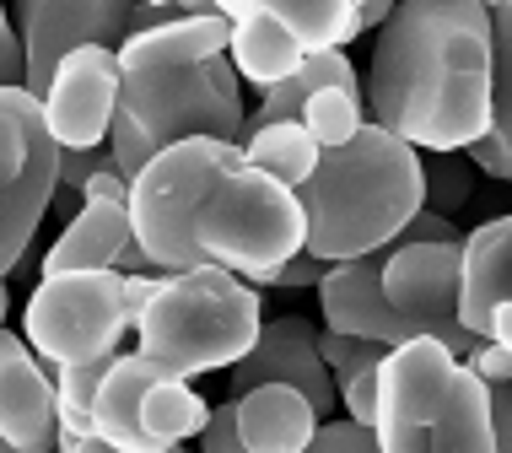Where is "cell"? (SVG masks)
I'll return each instance as SVG.
<instances>
[{
  "label": "cell",
  "instance_id": "obj_1",
  "mask_svg": "<svg viewBox=\"0 0 512 453\" xmlns=\"http://www.w3.org/2000/svg\"><path fill=\"white\" fill-rule=\"evenodd\" d=\"M367 125L415 151H469L491 125V11L480 0H405L372 38Z\"/></svg>",
  "mask_w": 512,
  "mask_h": 453
},
{
  "label": "cell",
  "instance_id": "obj_2",
  "mask_svg": "<svg viewBox=\"0 0 512 453\" xmlns=\"http://www.w3.org/2000/svg\"><path fill=\"white\" fill-rule=\"evenodd\" d=\"M297 200L308 216L302 254H313L318 265H345V259L394 249L399 232L426 211L421 151L378 125H362L351 146L318 157Z\"/></svg>",
  "mask_w": 512,
  "mask_h": 453
},
{
  "label": "cell",
  "instance_id": "obj_3",
  "mask_svg": "<svg viewBox=\"0 0 512 453\" xmlns=\"http://www.w3.org/2000/svg\"><path fill=\"white\" fill-rule=\"evenodd\" d=\"M378 453H496L491 389L437 340L394 346L378 367Z\"/></svg>",
  "mask_w": 512,
  "mask_h": 453
},
{
  "label": "cell",
  "instance_id": "obj_4",
  "mask_svg": "<svg viewBox=\"0 0 512 453\" xmlns=\"http://www.w3.org/2000/svg\"><path fill=\"white\" fill-rule=\"evenodd\" d=\"M243 87L232 60L178 65V71H119V114L108 130V157L119 178H135L157 151L178 141L243 146Z\"/></svg>",
  "mask_w": 512,
  "mask_h": 453
},
{
  "label": "cell",
  "instance_id": "obj_5",
  "mask_svg": "<svg viewBox=\"0 0 512 453\" xmlns=\"http://www.w3.org/2000/svg\"><path fill=\"white\" fill-rule=\"evenodd\" d=\"M259 329H265V313H259L254 286L205 265L157 286L151 308L135 319V351L168 367L178 383H189L216 367H238L254 351Z\"/></svg>",
  "mask_w": 512,
  "mask_h": 453
},
{
  "label": "cell",
  "instance_id": "obj_6",
  "mask_svg": "<svg viewBox=\"0 0 512 453\" xmlns=\"http://www.w3.org/2000/svg\"><path fill=\"white\" fill-rule=\"evenodd\" d=\"M195 243L205 265L227 270L259 292L275 281V270L308 249V216H302V200L292 189H281L248 162H232L205 189L195 211Z\"/></svg>",
  "mask_w": 512,
  "mask_h": 453
},
{
  "label": "cell",
  "instance_id": "obj_7",
  "mask_svg": "<svg viewBox=\"0 0 512 453\" xmlns=\"http://www.w3.org/2000/svg\"><path fill=\"white\" fill-rule=\"evenodd\" d=\"M243 162V146L227 141H178L146 162L130 178V232L135 249L151 259L157 276H189L205 270V254L195 243V211L205 189L221 173Z\"/></svg>",
  "mask_w": 512,
  "mask_h": 453
},
{
  "label": "cell",
  "instance_id": "obj_8",
  "mask_svg": "<svg viewBox=\"0 0 512 453\" xmlns=\"http://www.w3.org/2000/svg\"><path fill=\"white\" fill-rule=\"evenodd\" d=\"M130 329L124 313V276L114 270H81V276H38L22 313V340L44 367H81L119 356Z\"/></svg>",
  "mask_w": 512,
  "mask_h": 453
},
{
  "label": "cell",
  "instance_id": "obj_9",
  "mask_svg": "<svg viewBox=\"0 0 512 453\" xmlns=\"http://www.w3.org/2000/svg\"><path fill=\"white\" fill-rule=\"evenodd\" d=\"M60 195V146L44 125V103L0 92V281L22 270L38 222Z\"/></svg>",
  "mask_w": 512,
  "mask_h": 453
},
{
  "label": "cell",
  "instance_id": "obj_10",
  "mask_svg": "<svg viewBox=\"0 0 512 453\" xmlns=\"http://www.w3.org/2000/svg\"><path fill=\"white\" fill-rule=\"evenodd\" d=\"M459 270L464 243H394L383 259V302L421 340H437L448 356L464 362L480 340L464 335L459 324Z\"/></svg>",
  "mask_w": 512,
  "mask_h": 453
},
{
  "label": "cell",
  "instance_id": "obj_11",
  "mask_svg": "<svg viewBox=\"0 0 512 453\" xmlns=\"http://www.w3.org/2000/svg\"><path fill=\"white\" fill-rule=\"evenodd\" d=\"M11 27L22 38V65H27L22 92L44 103L65 54L76 49L119 54V44L135 33V6L130 0H22Z\"/></svg>",
  "mask_w": 512,
  "mask_h": 453
},
{
  "label": "cell",
  "instance_id": "obj_12",
  "mask_svg": "<svg viewBox=\"0 0 512 453\" xmlns=\"http://www.w3.org/2000/svg\"><path fill=\"white\" fill-rule=\"evenodd\" d=\"M119 114V54L114 49H76L60 60L44 92V125L60 151H98L108 146Z\"/></svg>",
  "mask_w": 512,
  "mask_h": 453
},
{
  "label": "cell",
  "instance_id": "obj_13",
  "mask_svg": "<svg viewBox=\"0 0 512 453\" xmlns=\"http://www.w3.org/2000/svg\"><path fill=\"white\" fill-rule=\"evenodd\" d=\"M265 383H281V389H297L302 400L313 405V416H335L340 394H335V378H329L324 356H318V329L308 319H297V313H286V319H270L259 329L254 351L243 356L238 367H232V400H243V394L265 389Z\"/></svg>",
  "mask_w": 512,
  "mask_h": 453
},
{
  "label": "cell",
  "instance_id": "obj_14",
  "mask_svg": "<svg viewBox=\"0 0 512 453\" xmlns=\"http://www.w3.org/2000/svg\"><path fill=\"white\" fill-rule=\"evenodd\" d=\"M383 259H389V249L362 254V259H345V265L324 270V281H318V302H324L329 335L378 340V346H389V351L421 340L405 319H394L389 302H383Z\"/></svg>",
  "mask_w": 512,
  "mask_h": 453
},
{
  "label": "cell",
  "instance_id": "obj_15",
  "mask_svg": "<svg viewBox=\"0 0 512 453\" xmlns=\"http://www.w3.org/2000/svg\"><path fill=\"white\" fill-rule=\"evenodd\" d=\"M0 437L17 453H54L60 427H54V378L33 356L22 335L0 329Z\"/></svg>",
  "mask_w": 512,
  "mask_h": 453
},
{
  "label": "cell",
  "instance_id": "obj_16",
  "mask_svg": "<svg viewBox=\"0 0 512 453\" xmlns=\"http://www.w3.org/2000/svg\"><path fill=\"white\" fill-rule=\"evenodd\" d=\"M232 44V27L216 11V0H178V17L146 33H130L119 44V71H178V65L221 60Z\"/></svg>",
  "mask_w": 512,
  "mask_h": 453
},
{
  "label": "cell",
  "instance_id": "obj_17",
  "mask_svg": "<svg viewBox=\"0 0 512 453\" xmlns=\"http://www.w3.org/2000/svg\"><path fill=\"white\" fill-rule=\"evenodd\" d=\"M216 11L227 17L232 27V44H227V60L238 81H254V87H281L302 71V44L286 33L281 22L270 17V0H216Z\"/></svg>",
  "mask_w": 512,
  "mask_h": 453
},
{
  "label": "cell",
  "instance_id": "obj_18",
  "mask_svg": "<svg viewBox=\"0 0 512 453\" xmlns=\"http://www.w3.org/2000/svg\"><path fill=\"white\" fill-rule=\"evenodd\" d=\"M502 302H512V211L475 232H464V270H459L464 335L486 340V319Z\"/></svg>",
  "mask_w": 512,
  "mask_h": 453
},
{
  "label": "cell",
  "instance_id": "obj_19",
  "mask_svg": "<svg viewBox=\"0 0 512 453\" xmlns=\"http://www.w3.org/2000/svg\"><path fill=\"white\" fill-rule=\"evenodd\" d=\"M173 378L168 367H157L141 351H119L108 362V373L98 383V400H92V437H103L114 453H146L141 443V394L151 383Z\"/></svg>",
  "mask_w": 512,
  "mask_h": 453
},
{
  "label": "cell",
  "instance_id": "obj_20",
  "mask_svg": "<svg viewBox=\"0 0 512 453\" xmlns=\"http://www.w3.org/2000/svg\"><path fill=\"white\" fill-rule=\"evenodd\" d=\"M135 243L130 211L103 200H81V211L65 222V232L49 243L44 276H81V270H114L119 254Z\"/></svg>",
  "mask_w": 512,
  "mask_h": 453
},
{
  "label": "cell",
  "instance_id": "obj_21",
  "mask_svg": "<svg viewBox=\"0 0 512 453\" xmlns=\"http://www.w3.org/2000/svg\"><path fill=\"white\" fill-rule=\"evenodd\" d=\"M491 11V125L469 146V168L512 184V0Z\"/></svg>",
  "mask_w": 512,
  "mask_h": 453
},
{
  "label": "cell",
  "instance_id": "obj_22",
  "mask_svg": "<svg viewBox=\"0 0 512 453\" xmlns=\"http://www.w3.org/2000/svg\"><path fill=\"white\" fill-rule=\"evenodd\" d=\"M232 405H238V437L248 453H302L318 432L313 405L297 389H281V383H265V389L243 394Z\"/></svg>",
  "mask_w": 512,
  "mask_h": 453
},
{
  "label": "cell",
  "instance_id": "obj_23",
  "mask_svg": "<svg viewBox=\"0 0 512 453\" xmlns=\"http://www.w3.org/2000/svg\"><path fill=\"white\" fill-rule=\"evenodd\" d=\"M205 421H211V405L178 378H162L141 394V443H146V453L184 448L189 437L205 432Z\"/></svg>",
  "mask_w": 512,
  "mask_h": 453
},
{
  "label": "cell",
  "instance_id": "obj_24",
  "mask_svg": "<svg viewBox=\"0 0 512 453\" xmlns=\"http://www.w3.org/2000/svg\"><path fill=\"white\" fill-rule=\"evenodd\" d=\"M318 157L324 151L313 146V135L302 125H243V162L275 178L281 189H292V195L313 178Z\"/></svg>",
  "mask_w": 512,
  "mask_h": 453
},
{
  "label": "cell",
  "instance_id": "obj_25",
  "mask_svg": "<svg viewBox=\"0 0 512 453\" xmlns=\"http://www.w3.org/2000/svg\"><path fill=\"white\" fill-rule=\"evenodd\" d=\"M270 17L302 44V54H345L356 27V0H270Z\"/></svg>",
  "mask_w": 512,
  "mask_h": 453
},
{
  "label": "cell",
  "instance_id": "obj_26",
  "mask_svg": "<svg viewBox=\"0 0 512 453\" xmlns=\"http://www.w3.org/2000/svg\"><path fill=\"white\" fill-rule=\"evenodd\" d=\"M114 356L103 362H81V367H60L54 373V427H60V448L92 437V400H98V383L108 373Z\"/></svg>",
  "mask_w": 512,
  "mask_h": 453
},
{
  "label": "cell",
  "instance_id": "obj_27",
  "mask_svg": "<svg viewBox=\"0 0 512 453\" xmlns=\"http://www.w3.org/2000/svg\"><path fill=\"white\" fill-rule=\"evenodd\" d=\"M362 125H367V103H362V92H345V87L313 92L308 108H302V130L313 135V146H318V151H340V146H351Z\"/></svg>",
  "mask_w": 512,
  "mask_h": 453
},
{
  "label": "cell",
  "instance_id": "obj_28",
  "mask_svg": "<svg viewBox=\"0 0 512 453\" xmlns=\"http://www.w3.org/2000/svg\"><path fill=\"white\" fill-rule=\"evenodd\" d=\"M421 189H426V211L453 222L475 195V168H469L464 151H432V157H421Z\"/></svg>",
  "mask_w": 512,
  "mask_h": 453
},
{
  "label": "cell",
  "instance_id": "obj_29",
  "mask_svg": "<svg viewBox=\"0 0 512 453\" xmlns=\"http://www.w3.org/2000/svg\"><path fill=\"white\" fill-rule=\"evenodd\" d=\"M318 356H324V367H329V378H351V373H362V367L372 362H383L389 356V346H378V340H351V335H329V329H318Z\"/></svg>",
  "mask_w": 512,
  "mask_h": 453
},
{
  "label": "cell",
  "instance_id": "obj_30",
  "mask_svg": "<svg viewBox=\"0 0 512 453\" xmlns=\"http://www.w3.org/2000/svg\"><path fill=\"white\" fill-rule=\"evenodd\" d=\"M378 367L383 362H372L362 373L335 383V394L345 400V421H356V427H367V432H372V421H378Z\"/></svg>",
  "mask_w": 512,
  "mask_h": 453
},
{
  "label": "cell",
  "instance_id": "obj_31",
  "mask_svg": "<svg viewBox=\"0 0 512 453\" xmlns=\"http://www.w3.org/2000/svg\"><path fill=\"white\" fill-rule=\"evenodd\" d=\"M302 453H378V437L356 427V421H318L313 443Z\"/></svg>",
  "mask_w": 512,
  "mask_h": 453
},
{
  "label": "cell",
  "instance_id": "obj_32",
  "mask_svg": "<svg viewBox=\"0 0 512 453\" xmlns=\"http://www.w3.org/2000/svg\"><path fill=\"white\" fill-rule=\"evenodd\" d=\"M200 453H248L243 437H238V405L232 400H221L211 410V421H205V432H200Z\"/></svg>",
  "mask_w": 512,
  "mask_h": 453
},
{
  "label": "cell",
  "instance_id": "obj_33",
  "mask_svg": "<svg viewBox=\"0 0 512 453\" xmlns=\"http://www.w3.org/2000/svg\"><path fill=\"white\" fill-rule=\"evenodd\" d=\"M103 168H114L108 146H98V151H60V189H65V195H81L87 178L103 173Z\"/></svg>",
  "mask_w": 512,
  "mask_h": 453
},
{
  "label": "cell",
  "instance_id": "obj_34",
  "mask_svg": "<svg viewBox=\"0 0 512 453\" xmlns=\"http://www.w3.org/2000/svg\"><path fill=\"white\" fill-rule=\"evenodd\" d=\"M27 81V65H22V38L11 27V11L0 6V92H17Z\"/></svg>",
  "mask_w": 512,
  "mask_h": 453
},
{
  "label": "cell",
  "instance_id": "obj_35",
  "mask_svg": "<svg viewBox=\"0 0 512 453\" xmlns=\"http://www.w3.org/2000/svg\"><path fill=\"white\" fill-rule=\"evenodd\" d=\"M464 367H469L480 383H486V389H496V383H512V356H507L502 346H491V340H480V346L464 356Z\"/></svg>",
  "mask_w": 512,
  "mask_h": 453
},
{
  "label": "cell",
  "instance_id": "obj_36",
  "mask_svg": "<svg viewBox=\"0 0 512 453\" xmlns=\"http://www.w3.org/2000/svg\"><path fill=\"white\" fill-rule=\"evenodd\" d=\"M81 200H103V205H124V211H130V178H119V168H103V173L87 178Z\"/></svg>",
  "mask_w": 512,
  "mask_h": 453
},
{
  "label": "cell",
  "instance_id": "obj_37",
  "mask_svg": "<svg viewBox=\"0 0 512 453\" xmlns=\"http://www.w3.org/2000/svg\"><path fill=\"white\" fill-rule=\"evenodd\" d=\"M491 443L496 453H512V383L491 389Z\"/></svg>",
  "mask_w": 512,
  "mask_h": 453
},
{
  "label": "cell",
  "instance_id": "obj_38",
  "mask_svg": "<svg viewBox=\"0 0 512 453\" xmlns=\"http://www.w3.org/2000/svg\"><path fill=\"white\" fill-rule=\"evenodd\" d=\"M324 270H329V265H318L313 254H297L292 265L275 270V281H270V286H281V292H302V286H318V281H324Z\"/></svg>",
  "mask_w": 512,
  "mask_h": 453
},
{
  "label": "cell",
  "instance_id": "obj_39",
  "mask_svg": "<svg viewBox=\"0 0 512 453\" xmlns=\"http://www.w3.org/2000/svg\"><path fill=\"white\" fill-rule=\"evenodd\" d=\"M162 281H168V276H124V313H130V329L151 308V297H157Z\"/></svg>",
  "mask_w": 512,
  "mask_h": 453
},
{
  "label": "cell",
  "instance_id": "obj_40",
  "mask_svg": "<svg viewBox=\"0 0 512 453\" xmlns=\"http://www.w3.org/2000/svg\"><path fill=\"white\" fill-rule=\"evenodd\" d=\"M486 340H491V346H502V351L512 356V302L491 308V319H486Z\"/></svg>",
  "mask_w": 512,
  "mask_h": 453
},
{
  "label": "cell",
  "instance_id": "obj_41",
  "mask_svg": "<svg viewBox=\"0 0 512 453\" xmlns=\"http://www.w3.org/2000/svg\"><path fill=\"white\" fill-rule=\"evenodd\" d=\"M389 17H394L389 0H356V27H362V33H367V27H383Z\"/></svg>",
  "mask_w": 512,
  "mask_h": 453
},
{
  "label": "cell",
  "instance_id": "obj_42",
  "mask_svg": "<svg viewBox=\"0 0 512 453\" xmlns=\"http://www.w3.org/2000/svg\"><path fill=\"white\" fill-rule=\"evenodd\" d=\"M60 453H114V448H108L103 437H81V443H65Z\"/></svg>",
  "mask_w": 512,
  "mask_h": 453
},
{
  "label": "cell",
  "instance_id": "obj_43",
  "mask_svg": "<svg viewBox=\"0 0 512 453\" xmlns=\"http://www.w3.org/2000/svg\"><path fill=\"white\" fill-rule=\"evenodd\" d=\"M6 308H11V292H6V281H0V329H6Z\"/></svg>",
  "mask_w": 512,
  "mask_h": 453
},
{
  "label": "cell",
  "instance_id": "obj_44",
  "mask_svg": "<svg viewBox=\"0 0 512 453\" xmlns=\"http://www.w3.org/2000/svg\"><path fill=\"white\" fill-rule=\"evenodd\" d=\"M0 453H17V448H11V443H6V437H0Z\"/></svg>",
  "mask_w": 512,
  "mask_h": 453
},
{
  "label": "cell",
  "instance_id": "obj_45",
  "mask_svg": "<svg viewBox=\"0 0 512 453\" xmlns=\"http://www.w3.org/2000/svg\"><path fill=\"white\" fill-rule=\"evenodd\" d=\"M173 453H189V448H173Z\"/></svg>",
  "mask_w": 512,
  "mask_h": 453
},
{
  "label": "cell",
  "instance_id": "obj_46",
  "mask_svg": "<svg viewBox=\"0 0 512 453\" xmlns=\"http://www.w3.org/2000/svg\"><path fill=\"white\" fill-rule=\"evenodd\" d=\"M54 453H60V448H54Z\"/></svg>",
  "mask_w": 512,
  "mask_h": 453
}]
</instances>
